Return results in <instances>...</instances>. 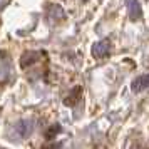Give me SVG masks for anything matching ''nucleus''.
<instances>
[{"label":"nucleus","instance_id":"nucleus-8","mask_svg":"<svg viewBox=\"0 0 149 149\" xmlns=\"http://www.w3.org/2000/svg\"><path fill=\"white\" fill-rule=\"evenodd\" d=\"M61 146L59 144H54V146H47V148H44V149H59Z\"/></svg>","mask_w":149,"mask_h":149},{"label":"nucleus","instance_id":"nucleus-4","mask_svg":"<svg viewBox=\"0 0 149 149\" xmlns=\"http://www.w3.org/2000/svg\"><path fill=\"white\" fill-rule=\"evenodd\" d=\"M81 94H82V89L77 86V87H74L70 92H69V95L64 99V104L65 106H75L77 102H79V99H81Z\"/></svg>","mask_w":149,"mask_h":149},{"label":"nucleus","instance_id":"nucleus-7","mask_svg":"<svg viewBox=\"0 0 149 149\" xmlns=\"http://www.w3.org/2000/svg\"><path fill=\"white\" fill-rule=\"evenodd\" d=\"M61 131H62L61 126H59V124H54V126H50V127L47 129V132H45V137H47V139H54L55 136L61 132Z\"/></svg>","mask_w":149,"mask_h":149},{"label":"nucleus","instance_id":"nucleus-9","mask_svg":"<svg viewBox=\"0 0 149 149\" xmlns=\"http://www.w3.org/2000/svg\"><path fill=\"white\" fill-rule=\"evenodd\" d=\"M0 149H2V148H0Z\"/></svg>","mask_w":149,"mask_h":149},{"label":"nucleus","instance_id":"nucleus-5","mask_svg":"<svg viewBox=\"0 0 149 149\" xmlns=\"http://www.w3.org/2000/svg\"><path fill=\"white\" fill-rule=\"evenodd\" d=\"M37 59H39V54H37V52H27V54H24V55H22V59H20L22 67H24V69L29 67V65H30V64H34Z\"/></svg>","mask_w":149,"mask_h":149},{"label":"nucleus","instance_id":"nucleus-3","mask_svg":"<svg viewBox=\"0 0 149 149\" xmlns=\"http://www.w3.org/2000/svg\"><path fill=\"white\" fill-rule=\"evenodd\" d=\"M126 5H127L131 20H139L142 17V10H141V5H139L137 0H126Z\"/></svg>","mask_w":149,"mask_h":149},{"label":"nucleus","instance_id":"nucleus-1","mask_svg":"<svg viewBox=\"0 0 149 149\" xmlns=\"http://www.w3.org/2000/svg\"><path fill=\"white\" fill-rule=\"evenodd\" d=\"M109 52H111V42L107 39L99 40L97 44L92 45V55H94L95 59H102V57L109 55Z\"/></svg>","mask_w":149,"mask_h":149},{"label":"nucleus","instance_id":"nucleus-6","mask_svg":"<svg viewBox=\"0 0 149 149\" xmlns=\"http://www.w3.org/2000/svg\"><path fill=\"white\" fill-rule=\"evenodd\" d=\"M17 127L20 129V134L22 136H29L30 132H32V124L29 121H22V122H19V126Z\"/></svg>","mask_w":149,"mask_h":149},{"label":"nucleus","instance_id":"nucleus-2","mask_svg":"<svg viewBox=\"0 0 149 149\" xmlns=\"http://www.w3.org/2000/svg\"><path fill=\"white\" fill-rule=\"evenodd\" d=\"M149 87V74H144V75H139L137 79L132 81L131 84V89H132V92H142V91H146Z\"/></svg>","mask_w":149,"mask_h":149}]
</instances>
